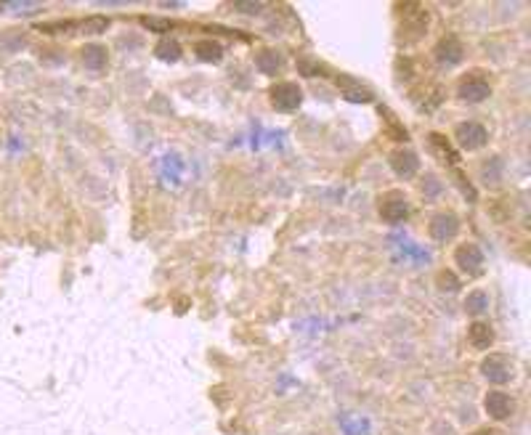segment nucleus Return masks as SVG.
<instances>
[{"label": "nucleus", "instance_id": "obj_11", "mask_svg": "<svg viewBox=\"0 0 531 435\" xmlns=\"http://www.w3.org/2000/svg\"><path fill=\"white\" fill-rule=\"evenodd\" d=\"M436 61L441 64V67H454V64H460L463 61V53H465V48H463V43L457 40L454 35H449V37H444L438 45H436Z\"/></svg>", "mask_w": 531, "mask_h": 435}, {"label": "nucleus", "instance_id": "obj_24", "mask_svg": "<svg viewBox=\"0 0 531 435\" xmlns=\"http://www.w3.org/2000/svg\"><path fill=\"white\" fill-rule=\"evenodd\" d=\"M3 8H14L17 14H32V11H40L43 6L40 3H3Z\"/></svg>", "mask_w": 531, "mask_h": 435}, {"label": "nucleus", "instance_id": "obj_1", "mask_svg": "<svg viewBox=\"0 0 531 435\" xmlns=\"http://www.w3.org/2000/svg\"><path fill=\"white\" fill-rule=\"evenodd\" d=\"M457 96L467 104H481V101H486L492 96V85L481 72H470L467 77H463L457 83Z\"/></svg>", "mask_w": 531, "mask_h": 435}, {"label": "nucleus", "instance_id": "obj_18", "mask_svg": "<svg viewBox=\"0 0 531 435\" xmlns=\"http://www.w3.org/2000/svg\"><path fill=\"white\" fill-rule=\"evenodd\" d=\"M157 59H162V61H178L181 59V45H178V40H173V37H162L160 43H157Z\"/></svg>", "mask_w": 531, "mask_h": 435}, {"label": "nucleus", "instance_id": "obj_16", "mask_svg": "<svg viewBox=\"0 0 531 435\" xmlns=\"http://www.w3.org/2000/svg\"><path fill=\"white\" fill-rule=\"evenodd\" d=\"M282 64H284V59H282V53L276 51H260L255 56V67L263 74H276V72L282 70Z\"/></svg>", "mask_w": 531, "mask_h": 435}, {"label": "nucleus", "instance_id": "obj_21", "mask_svg": "<svg viewBox=\"0 0 531 435\" xmlns=\"http://www.w3.org/2000/svg\"><path fill=\"white\" fill-rule=\"evenodd\" d=\"M35 30H37V32H46V35H59V32L77 30V21H72V19H64V21H46V24H37Z\"/></svg>", "mask_w": 531, "mask_h": 435}, {"label": "nucleus", "instance_id": "obj_28", "mask_svg": "<svg viewBox=\"0 0 531 435\" xmlns=\"http://www.w3.org/2000/svg\"><path fill=\"white\" fill-rule=\"evenodd\" d=\"M473 435H497L494 430H479V433H473Z\"/></svg>", "mask_w": 531, "mask_h": 435}, {"label": "nucleus", "instance_id": "obj_3", "mask_svg": "<svg viewBox=\"0 0 531 435\" xmlns=\"http://www.w3.org/2000/svg\"><path fill=\"white\" fill-rule=\"evenodd\" d=\"M454 141H457V146L465 149V152H479V149L486 146L489 133H486V128L479 125V122H460V125L454 128Z\"/></svg>", "mask_w": 531, "mask_h": 435}, {"label": "nucleus", "instance_id": "obj_19", "mask_svg": "<svg viewBox=\"0 0 531 435\" xmlns=\"http://www.w3.org/2000/svg\"><path fill=\"white\" fill-rule=\"evenodd\" d=\"M486 308H489V295H486V292H481V290L467 292V297H465V311H467V314L481 316Z\"/></svg>", "mask_w": 531, "mask_h": 435}, {"label": "nucleus", "instance_id": "obj_20", "mask_svg": "<svg viewBox=\"0 0 531 435\" xmlns=\"http://www.w3.org/2000/svg\"><path fill=\"white\" fill-rule=\"evenodd\" d=\"M109 17H88L86 21H77V30L86 32V35H102L109 30Z\"/></svg>", "mask_w": 531, "mask_h": 435}, {"label": "nucleus", "instance_id": "obj_10", "mask_svg": "<svg viewBox=\"0 0 531 435\" xmlns=\"http://www.w3.org/2000/svg\"><path fill=\"white\" fill-rule=\"evenodd\" d=\"M391 168H394V173L398 175V178H414L417 175V170H420V159H417V154L414 152H409V149H396V152H391Z\"/></svg>", "mask_w": 531, "mask_h": 435}, {"label": "nucleus", "instance_id": "obj_5", "mask_svg": "<svg viewBox=\"0 0 531 435\" xmlns=\"http://www.w3.org/2000/svg\"><path fill=\"white\" fill-rule=\"evenodd\" d=\"M454 265H460V271L467 276H479L483 271V252L479 244L465 242L454 250Z\"/></svg>", "mask_w": 531, "mask_h": 435}, {"label": "nucleus", "instance_id": "obj_9", "mask_svg": "<svg viewBox=\"0 0 531 435\" xmlns=\"http://www.w3.org/2000/svg\"><path fill=\"white\" fill-rule=\"evenodd\" d=\"M460 234V218L454 215V212H438V215H433V221H430V236L436 239V242H449V239H454Z\"/></svg>", "mask_w": 531, "mask_h": 435}, {"label": "nucleus", "instance_id": "obj_12", "mask_svg": "<svg viewBox=\"0 0 531 435\" xmlns=\"http://www.w3.org/2000/svg\"><path fill=\"white\" fill-rule=\"evenodd\" d=\"M335 83H338V88L343 90V96L348 99V101H356V104H369V101L375 99L369 88H364L359 80H354V77H348V74H338V77H335Z\"/></svg>", "mask_w": 531, "mask_h": 435}, {"label": "nucleus", "instance_id": "obj_13", "mask_svg": "<svg viewBox=\"0 0 531 435\" xmlns=\"http://www.w3.org/2000/svg\"><path fill=\"white\" fill-rule=\"evenodd\" d=\"M467 343L476 350H489L492 343H494V330L486 321H473L467 327Z\"/></svg>", "mask_w": 531, "mask_h": 435}, {"label": "nucleus", "instance_id": "obj_8", "mask_svg": "<svg viewBox=\"0 0 531 435\" xmlns=\"http://www.w3.org/2000/svg\"><path fill=\"white\" fill-rule=\"evenodd\" d=\"M483 409H486V414H489L492 419L502 422V419L513 417L515 401L510 398L505 390H489L486 398H483Z\"/></svg>", "mask_w": 531, "mask_h": 435}, {"label": "nucleus", "instance_id": "obj_17", "mask_svg": "<svg viewBox=\"0 0 531 435\" xmlns=\"http://www.w3.org/2000/svg\"><path fill=\"white\" fill-rule=\"evenodd\" d=\"M194 53L202 59V61H213V64H218L223 59V45L218 40H200L197 45H194Z\"/></svg>", "mask_w": 531, "mask_h": 435}, {"label": "nucleus", "instance_id": "obj_22", "mask_svg": "<svg viewBox=\"0 0 531 435\" xmlns=\"http://www.w3.org/2000/svg\"><path fill=\"white\" fill-rule=\"evenodd\" d=\"M436 284H438V290H441V292H457V290H460V279L454 276L452 271H438Z\"/></svg>", "mask_w": 531, "mask_h": 435}, {"label": "nucleus", "instance_id": "obj_4", "mask_svg": "<svg viewBox=\"0 0 531 435\" xmlns=\"http://www.w3.org/2000/svg\"><path fill=\"white\" fill-rule=\"evenodd\" d=\"M409 215V202L401 192H388L380 199V218L385 223H404Z\"/></svg>", "mask_w": 531, "mask_h": 435}, {"label": "nucleus", "instance_id": "obj_23", "mask_svg": "<svg viewBox=\"0 0 531 435\" xmlns=\"http://www.w3.org/2000/svg\"><path fill=\"white\" fill-rule=\"evenodd\" d=\"M385 114H388V136L394 141H407L409 139V133H407V128L404 125H398V122L394 120V114L385 109Z\"/></svg>", "mask_w": 531, "mask_h": 435}, {"label": "nucleus", "instance_id": "obj_2", "mask_svg": "<svg viewBox=\"0 0 531 435\" xmlns=\"http://www.w3.org/2000/svg\"><path fill=\"white\" fill-rule=\"evenodd\" d=\"M481 374L492 385H505L513 380V361L502 353H489L481 361Z\"/></svg>", "mask_w": 531, "mask_h": 435}, {"label": "nucleus", "instance_id": "obj_7", "mask_svg": "<svg viewBox=\"0 0 531 435\" xmlns=\"http://www.w3.org/2000/svg\"><path fill=\"white\" fill-rule=\"evenodd\" d=\"M404 8H407V11H404V21H401V32H409L407 40L423 37V32L428 30V21H430L428 8L417 6V3H407Z\"/></svg>", "mask_w": 531, "mask_h": 435}, {"label": "nucleus", "instance_id": "obj_14", "mask_svg": "<svg viewBox=\"0 0 531 435\" xmlns=\"http://www.w3.org/2000/svg\"><path fill=\"white\" fill-rule=\"evenodd\" d=\"M428 143H430V152L438 157V162H444V165H457L460 162V154L449 146V141L444 136H438V133H430L428 136Z\"/></svg>", "mask_w": 531, "mask_h": 435}, {"label": "nucleus", "instance_id": "obj_26", "mask_svg": "<svg viewBox=\"0 0 531 435\" xmlns=\"http://www.w3.org/2000/svg\"><path fill=\"white\" fill-rule=\"evenodd\" d=\"M300 70L306 72L309 77H316L319 72H325V67H322V64H311V61H300Z\"/></svg>", "mask_w": 531, "mask_h": 435}, {"label": "nucleus", "instance_id": "obj_15", "mask_svg": "<svg viewBox=\"0 0 531 435\" xmlns=\"http://www.w3.org/2000/svg\"><path fill=\"white\" fill-rule=\"evenodd\" d=\"M83 64H86L88 70H93V72H99L106 67V48L104 45H96V43H90V45H86L83 48Z\"/></svg>", "mask_w": 531, "mask_h": 435}, {"label": "nucleus", "instance_id": "obj_25", "mask_svg": "<svg viewBox=\"0 0 531 435\" xmlns=\"http://www.w3.org/2000/svg\"><path fill=\"white\" fill-rule=\"evenodd\" d=\"M141 24H144V27H149V30H157V32H168V30H171V21H165V19L144 17L141 19Z\"/></svg>", "mask_w": 531, "mask_h": 435}, {"label": "nucleus", "instance_id": "obj_6", "mask_svg": "<svg viewBox=\"0 0 531 435\" xmlns=\"http://www.w3.org/2000/svg\"><path fill=\"white\" fill-rule=\"evenodd\" d=\"M303 104V90L295 83H276L271 88V106L276 112H295Z\"/></svg>", "mask_w": 531, "mask_h": 435}, {"label": "nucleus", "instance_id": "obj_27", "mask_svg": "<svg viewBox=\"0 0 531 435\" xmlns=\"http://www.w3.org/2000/svg\"><path fill=\"white\" fill-rule=\"evenodd\" d=\"M234 8H240L244 14H258L263 8V3H234Z\"/></svg>", "mask_w": 531, "mask_h": 435}]
</instances>
